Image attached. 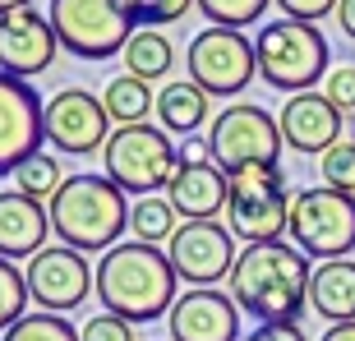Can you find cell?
Segmentation results:
<instances>
[{
    "label": "cell",
    "instance_id": "obj_1",
    "mask_svg": "<svg viewBox=\"0 0 355 341\" xmlns=\"http://www.w3.org/2000/svg\"><path fill=\"white\" fill-rule=\"evenodd\" d=\"M175 277L166 250L157 245H139V240H120L116 250H106L97 263V300L102 314H116L125 323H153V318L175 309Z\"/></svg>",
    "mask_w": 355,
    "mask_h": 341
},
{
    "label": "cell",
    "instance_id": "obj_2",
    "mask_svg": "<svg viewBox=\"0 0 355 341\" xmlns=\"http://www.w3.org/2000/svg\"><path fill=\"white\" fill-rule=\"evenodd\" d=\"M309 259L286 240L272 245H245L231 268V300L240 314H254L259 323H295L309 300Z\"/></svg>",
    "mask_w": 355,
    "mask_h": 341
},
{
    "label": "cell",
    "instance_id": "obj_3",
    "mask_svg": "<svg viewBox=\"0 0 355 341\" xmlns=\"http://www.w3.org/2000/svg\"><path fill=\"white\" fill-rule=\"evenodd\" d=\"M130 194L116 189L106 175H92V170H79V175H65L60 194L46 203L51 212V236L60 245L79 254H106L116 250L120 231H130Z\"/></svg>",
    "mask_w": 355,
    "mask_h": 341
},
{
    "label": "cell",
    "instance_id": "obj_4",
    "mask_svg": "<svg viewBox=\"0 0 355 341\" xmlns=\"http://www.w3.org/2000/svg\"><path fill=\"white\" fill-rule=\"evenodd\" d=\"M259 55V74L277 92H314L318 79H328V37L314 24H295V19H272L259 28L254 37Z\"/></svg>",
    "mask_w": 355,
    "mask_h": 341
},
{
    "label": "cell",
    "instance_id": "obj_5",
    "mask_svg": "<svg viewBox=\"0 0 355 341\" xmlns=\"http://www.w3.org/2000/svg\"><path fill=\"white\" fill-rule=\"evenodd\" d=\"M102 175L116 184V189L134 194V198L166 194V184H171V175H175L171 134L157 130L153 120L111 130V139H106V148H102Z\"/></svg>",
    "mask_w": 355,
    "mask_h": 341
},
{
    "label": "cell",
    "instance_id": "obj_6",
    "mask_svg": "<svg viewBox=\"0 0 355 341\" xmlns=\"http://www.w3.org/2000/svg\"><path fill=\"white\" fill-rule=\"evenodd\" d=\"M291 222V184L282 166H245L226 175V226L236 240L272 245Z\"/></svg>",
    "mask_w": 355,
    "mask_h": 341
},
{
    "label": "cell",
    "instance_id": "obj_7",
    "mask_svg": "<svg viewBox=\"0 0 355 341\" xmlns=\"http://www.w3.org/2000/svg\"><path fill=\"white\" fill-rule=\"evenodd\" d=\"M286 236L304 259H318V263L346 259V254L355 250V198L337 194L328 184L295 189V194H291Z\"/></svg>",
    "mask_w": 355,
    "mask_h": 341
},
{
    "label": "cell",
    "instance_id": "obj_8",
    "mask_svg": "<svg viewBox=\"0 0 355 341\" xmlns=\"http://www.w3.org/2000/svg\"><path fill=\"white\" fill-rule=\"evenodd\" d=\"M46 19L60 37V51L79 60H111L134 37V19L120 0H51Z\"/></svg>",
    "mask_w": 355,
    "mask_h": 341
},
{
    "label": "cell",
    "instance_id": "obj_9",
    "mask_svg": "<svg viewBox=\"0 0 355 341\" xmlns=\"http://www.w3.org/2000/svg\"><path fill=\"white\" fill-rule=\"evenodd\" d=\"M208 143H212V161L231 175V170H245V166H277L282 157V125L277 116H268L263 106L254 102H231L222 116L212 120L208 130Z\"/></svg>",
    "mask_w": 355,
    "mask_h": 341
},
{
    "label": "cell",
    "instance_id": "obj_10",
    "mask_svg": "<svg viewBox=\"0 0 355 341\" xmlns=\"http://www.w3.org/2000/svg\"><path fill=\"white\" fill-rule=\"evenodd\" d=\"M184 65L208 97H231L250 88V79L259 74V55H254V42L236 28H203L189 42Z\"/></svg>",
    "mask_w": 355,
    "mask_h": 341
},
{
    "label": "cell",
    "instance_id": "obj_11",
    "mask_svg": "<svg viewBox=\"0 0 355 341\" xmlns=\"http://www.w3.org/2000/svg\"><path fill=\"white\" fill-rule=\"evenodd\" d=\"M42 130H46V143L65 157H88V152H102L106 139H111V116H106L102 97H92L83 88H60L46 97V111H42Z\"/></svg>",
    "mask_w": 355,
    "mask_h": 341
},
{
    "label": "cell",
    "instance_id": "obj_12",
    "mask_svg": "<svg viewBox=\"0 0 355 341\" xmlns=\"http://www.w3.org/2000/svg\"><path fill=\"white\" fill-rule=\"evenodd\" d=\"M28 295L42 304V314H69L97 290V268H88V254L69 245H46L37 259H28Z\"/></svg>",
    "mask_w": 355,
    "mask_h": 341
},
{
    "label": "cell",
    "instance_id": "obj_13",
    "mask_svg": "<svg viewBox=\"0 0 355 341\" xmlns=\"http://www.w3.org/2000/svg\"><path fill=\"white\" fill-rule=\"evenodd\" d=\"M166 259H171L175 277L189 281V290H198V286H212V281L231 277L240 254H236L231 226H222V222H180V231H175L171 245H166Z\"/></svg>",
    "mask_w": 355,
    "mask_h": 341
},
{
    "label": "cell",
    "instance_id": "obj_14",
    "mask_svg": "<svg viewBox=\"0 0 355 341\" xmlns=\"http://www.w3.org/2000/svg\"><path fill=\"white\" fill-rule=\"evenodd\" d=\"M55 55H60V37L37 5H24V10L0 19V74H14L28 83L46 74L55 65Z\"/></svg>",
    "mask_w": 355,
    "mask_h": 341
},
{
    "label": "cell",
    "instance_id": "obj_15",
    "mask_svg": "<svg viewBox=\"0 0 355 341\" xmlns=\"http://www.w3.org/2000/svg\"><path fill=\"white\" fill-rule=\"evenodd\" d=\"M42 97L14 74H0V175H14L28 157L42 152Z\"/></svg>",
    "mask_w": 355,
    "mask_h": 341
},
{
    "label": "cell",
    "instance_id": "obj_16",
    "mask_svg": "<svg viewBox=\"0 0 355 341\" xmlns=\"http://www.w3.org/2000/svg\"><path fill=\"white\" fill-rule=\"evenodd\" d=\"M171 341H240V304L217 286L184 290L166 314Z\"/></svg>",
    "mask_w": 355,
    "mask_h": 341
},
{
    "label": "cell",
    "instance_id": "obj_17",
    "mask_svg": "<svg viewBox=\"0 0 355 341\" xmlns=\"http://www.w3.org/2000/svg\"><path fill=\"white\" fill-rule=\"evenodd\" d=\"M282 143L300 157H323L328 148L342 143V111L323 97V92H295L282 106Z\"/></svg>",
    "mask_w": 355,
    "mask_h": 341
},
{
    "label": "cell",
    "instance_id": "obj_18",
    "mask_svg": "<svg viewBox=\"0 0 355 341\" xmlns=\"http://www.w3.org/2000/svg\"><path fill=\"white\" fill-rule=\"evenodd\" d=\"M46 236H51V212H46V203L19 194V189L0 194V259H10V263L37 259L46 250Z\"/></svg>",
    "mask_w": 355,
    "mask_h": 341
},
{
    "label": "cell",
    "instance_id": "obj_19",
    "mask_svg": "<svg viewBox=\"0 0 355 341\" xmlns=\"http://www.w3.org/2000/svg\"><path fill=\"white\" fill-rule=\"evenodd\" d=\"M171 208L184 222H217V212H226V170L222 166H180L166 184Z\"/></svg>",
    "mask_w": 355,
    "mask_h": 341
},
{
    "label": "cell",
    "instance_id": "obj_20",
    "mask_svg": "<svg viewBox=\"0 0 355 341\" xmlns=\"http://www.w3.org/2000/svg\"><path fill=\"white\" fill-rule=\"evenodd\" d=\"M309 309L318 318L337 323H355V263L351 259H332L318 263L309 277Z\"/></svg>",
    "mask_w": 355,
    "mask_h": 341
},
{
    "label": "cell",
    "instance_id": "obj_21",
    "mask_svg": "<svg viewBox=\"0 0 355 341\" xmlns=\"http://www.w3.org/2000/svg\"><path fill=\"white\" fill-rule=\"evenodd\" d=\"M208 92L198 88L194 79H180V83H166L157 92V125L166 134H180V139H194L208 120Z\"/></svg>",
    "mask_w": 355,
    "mask_h": 341
},
{
    "label": "cell",
    "instance_id": "obj_22",
    "mask_svg": "<svg viewBox=\"0 0 355 341\" xmlns=\"http://www.w3.org/2000/svg\"><path fill=\"white\" fill-rule=\"evenodd\" d=\"M120 60H125V74H134V79H144V83H157L162 74H171L175 51L157 28H134V37L125 42Z\"/></svg>",
    "mask_w": 355,
    "mask_h": 341
},
{
    "label": "cell",
    "instance_id": "obj_23",
    "mask_svg": "<svg viewBox=\"0 0 355 341\" xmlns=\"http://www.w3.org/2000/svg\"><path fill=\"white\" fill-rule=\"evenodd\" d=\"M102 106H106V116H111V125L125 130V125H144L148 111L157 106V97H153V88H148L144 79L116 74V79L102 88Z\"/></svg>",
    "mask_w": 355,
    "mask_h": 341
},
{
    "label": "cell",
    "instance_id": "obj_24",
    "mask_svg": "<svg viewBox=\"0 0 355 341\" xmlns=\"http://www.w3.org/2000/svg\"><path fill=\"white\" fill-rule=\"evenodd\" d=\"M175 217H180V212L171 208V198H166V194H148V198H139V203L130 208V231H134L139 245H157V250H162V240L171 245V236L180 231Z\"/></svg>",
    "mask_w": 355,
    "mask_h": 341
},
{
    "label": "cell",
    "instance_id": "obj_25",
    "mask_svg": "<svg viewBox=\"0 0 355 341\" xmlns=\"http://www.w3.org/2000/svg\"><path fill=\"white\" fill-rule=\"evenodd\" d=\"M60 184H65V175H60V161L46 157V152H37V157H28L24 166L14 170V189L28 198H37V203H51L55 194H60Z\"/></svg>",
    "mask_w": 355,
    "mask_h": 341
},
{
    "label": "cell",
    "instance_id": "obj_26",
    "mask_svg": "<svg viewBox=\"0 0 355 341\" xmlns=\"http://www.w3.org/2000/svg\"><path fill=\"white\" fill-rule=\"evenodd\" d=\"M28 277L14 268L10 259H0V337L19 323V318H28Z\"/></svg>",
    "mask_w": 355,
    "mask_h": 341
},
{
    "label": "cell",
    "instance_id": "obj_27",
    "mask_svg": "<svg viewBox=\"0 0 355 341\" xmlns=\"http://www.w3.org/2000/svg\"><path fill=\"white\" fill-rule=\"evenodd\" d=\"M194 5L212 28H236V33L268 14V0H194Z\"/></svg>",
    "mask_w": 355,
    "mask_h": 341
},
{
    "label": "cell",
    "instance_id": "obj_28",
    "mask_svg": "<svg viewBox=\"0 0 355 341\" xmlns=\"http://www.w3.org/2000/svg\"><path fill=\"white\" fill-rule=\"evenodd\" d=\"M0 341H79V328L65 314H28Z\"/></svg>",
    "mask_w": 355,
    "mask_h": 341
},
{
    "label": "cell",
    "instance_id": "obj_29",
    "mask_svg": "<svg viewBox=\"0 0 355 341\" xmlns=\"http://www.w3.org/2000/svg\"><path fill=\"white\" fill-rule=\"evenodd\" d=\"M120 5L134 19V28H162L194 10V0H120Z\"/></svg>",
    "mask_w": 355,
    "mask_h": 341
},
{
    "label": "cell",
    "instance_id": "obj_30",
    "mask_svg": "<svg viewBox=\"0 0 355 341\" xmlns=\"http://www.w3.org/2000/svg\"><path fill=\"white\" fill-rule=\"evenodd\" d=\"M318 170H323V184L337 189V194H351L355 198V143H337L318 157Z\"/></svg>",
    "mask_w": 355,
    "mask_h": 341
},
{
    "label": "cell",
    "instance_id": "obj_31",
    "mask_svg": "<svg viewBox=\"0 0 355 341\" xmlns=\"http://www.w3.org/2000/svg\"><path fill=\"white\" fill-rule=\"evenodd\" d=\"M323 97H328L342 116H355V69L351 65L328 69V79H323Z\"/></svg>",
    "mask_w": 355,
    "mask_h": 341
},
{
    "label": "cell",
    "instance_id": "obj_32",
    "mask_svg": "<svg viewBox=\"0 0 355 341\" xmlns=\"http://www.w3.org/2000/svg\"><path fill=\"white\" fill-rule=\"evenodd\" d=\"M79 341H134V323L116 314H92L79 328Z\"/></svg>",
    "mask_w": 355,
    "mask_h": 341
},
{
    "label": "cell",
    "instance_id": "obj_33",
    "mask_svg": "<svg viewBox=\"0 0 355 341\" xmlns=\"http://www.w3.org/2000/svg\"><path fill=\"white\" fill-rule=\"evenodd\" d=\"M272 5L286 14V19H295V24H314V19L332 14L342 0H272Z\"/></svg>",
    "mask_w": 355,
    "mask_h": 341
},
{
    "label": "cell",
    "instance_id": "obj_34",
    "mask_svg": "<svg viewBox=\"0 0 355 341\" xmlns=\"http://www.w3.org/2000/svg\"><path fill=\"white\" fill-rule=\"evenodd\" d=\"M175 161H180V166H217V161H212V143L203 134L180 139V143H175Z\"/></svg>",
    "mask_w": 355,
    "mask_h": 341
},
{
    "label": "cell",
    "instance_id": "obj_35",
    "mask_svg": "<svg viewBox=\"0 0 355 341\" xmlns=\"http://www.w3.org/2000/svg\"><path fill=\"white\" fill-rule=\"evenodd\" d=\"M245 341H309L300 332V323H259Z\"/></svg>",
    "mask_w": 355,
    "mask_h": 341
},
{
    "label": "cell",
    "instance_id": "obj_36",
    "mask_svg": "<svg viewBox=\"0 0 355 341\" xmlns=\"http://www.w3.org/2000/svg\"><path fill=\"white\" fill-rule=\"evenodd\" d=\"M337 24H342V33L355 42V0H342V5H337Z\"/></svg>",
    "mask_w": 355,
    "mask_h": 341
},
{
    "label": "cell",
    "instance_id": "obj_37",
    "mask_svg": "<svg viewBox=\"0 0 355 341\" xmlns=\"http://www.w3.org/2000/svg\"><path fill=\"white\" fill-rule=\"evenodd\" d=\"M318 341H355V323H337V328H328Z\"/></svg>",
    "mask_w": 355,
    "mask_h": 341
},
{
    "label": "cell",
    "instance_id": "obj_38",
    "mask_svg": "<svg viewBox=\"0 0 355 341\" xmlns=\"http://www.w3.org/2000/svg\"><path fill=\"white\" fill-rule=\"evenodd\" d=\"M24 5H33V0H0V19H5V14H14V10H24Z\"/></svg>",
    "mask_w": 355,
    "mask_h": 341
}]
</instances>
